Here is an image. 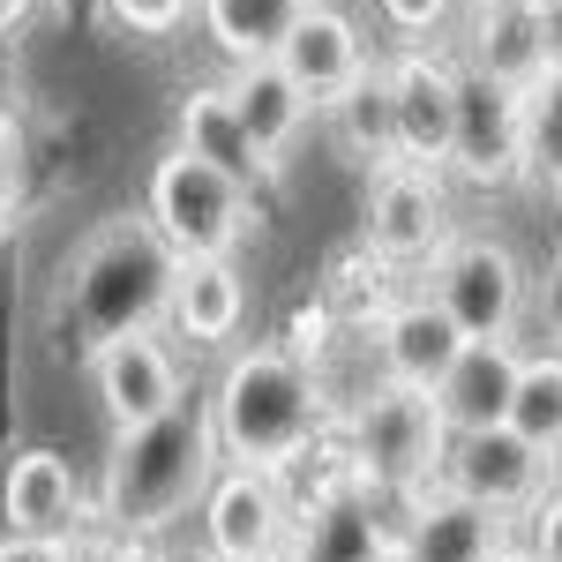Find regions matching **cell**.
Listing matches in <instances>:
<instances>
[{
    "mask_svg": "<svg viewBox=\"0 0 562 562\" xmlns=\"http://www.w3.org/2000/svg\"><path fill=\"white\" fill-rule=\"evenodd\" d=\"M217 420L211 397H180L173 413L143 420V428L113 435V458L98 480V518L113 532H158L173 525L188 503H203L217 480Z\"/></svg>",
    "mask_w": 562,
    "mask_h": 562,
    "instance_id": "6da1fadb",
    "label": "cell"
},
{
    "mask_svg": "<svg viewBox=\"0 0 562 562\" xmlns=\"http://www.w3.org/2000/svg\"><path fill=\"white\" fill-rule=\"evenodd\" d=\"M173 270L180 256L158 240L150 217H105L60 270V330L83 352L150 330L173 301Z\"/></svg>",
    "mask_w": 562,
    "mask_h": 562,
    "instance_id": "7a4b0ae2",
    "label": "cell"
},
{
    "mask_svg": "<svg viewBox=\"0 0 562 562\" xmlns=\"http://www.w3.org/2000/svg\"><path fill=\"white\" fill-rule=\"evenodd\" d=\"M211 420H217V450L225 465H293L315 428H323V390L307 375L301 352L285 346H256V352H233L225 375L211 390Z\"/></svg>",
    "mask_w": 562,
    "mask_h": 562,
    "instance_id": "3957f363",
    "label": "cell"
},
{
    "mask_svg": "<svg viewBox=\"0 0 562 562\" xmlns=\"http://www.w3.org/2000/svg\"><path fill=\"white\" fill-rule=\"evenodd\" d=\"M143 217L158 225V240L173 256H233L248 233H256V188L233 173H217L188 150H166L150 166V188H143Z\"/></svg>",
    "mask_w": 562,
    "mask_h": 562,
    "instance_id": "277c9868",
    "label": "cell"
},
{
    "mask_svg": "<svg viewBox=\"0 0 562 562\" xmlns=\"http://www.w3.org/2000/svg\"><path fill=\"white\" fill-rule=\"evenodd\" d=\"M352 458H360L368 480L413 495V487L450 458V420H442V405H435L428 390L383 383L360 413H352Z\"/></svg>",
    "mask_w": 562,
    "mask_h": 562,
    "instance_id": "5b68a950",
    "label": "cell"
},
{
    "mask_svg": "<svg viewBox=\"0 0 562 562\" xmlns=\"http://www.w3.org/2000/svg\"><path fill=\"white\" fill-rule=\"evenodd\" d=\"M428 293L465 323V338H510L525 315V262L503 240H450L428 262Z\"/></svg>",
    "mask_w": 562,
    "mask_h": 562,
    "instance_id": "8992f818",
    "label": "cell"
},
{
    "mask_svg": "<svg viewBox=\"0 0 562 562\" xmlns=\"http://www.w3.org/2000/svg\"><path fill=\"white\" fill-rule=\"evenodd\" d=\"M450 248V195L435 166H383L368 173V256L375 262H435Z\"/></svg>",
    "mask_w": 562,
    "mask_h": 562,
    "instance_id": "52a82bcc",
    "label": "cell"
},
{
    "mask_svg": "<svg viewBox=\"0 0 562 562\" xmlns=\"http://www.w3.org/2000/svg\"><path fill=\"white\" fill-rule=\"evenodd\" d=\"M390 90H397V143H405V166H435L450 173V150H458V113H465V68H450L428 45H405L390 60Z\"/></svg>",
    "mask_w": 562,
    "mask_h": 562,
    "instance_id": "ba28073f",
    "label": "cell"
},
{
    "mask_svg": "<svg viewBox=\"0 0 562 562\" xmlns=\"http://www.w3.org/2000/svg\"><path fill=\"white\" fill-rule=\"evenodd\" d=\"M450 173L465 180V188H510V180L532 173V150H525V90L465 68V113H458Z\"/></svg>",
    "mask_w": 562,
    "mask_h": 562,
    "instance_id": "9c48e42d",
    "label": "cell"
},
{
    "mask_svg": "<svg viewBox=\"0 0 562 562\" xmlns=\"http://www.w3.org/2000/svg\"><path fill=\"white\" fill-rule=\"evenodd\" d=\"M548 465L555 450L525 442L510 420L503 428H473V435H450V458H442V480L458 495H473L487 510H532L548 495Z\"/></svg>",
    "mask_w": 562,
    "mask_h": 562,
    "instance_id": "30bf717a",
    "label": "cell"
},
{
    "mask_svg": "<svg viewBox=\"0 0 562 562\" xmlns=\"http://www.w3.org/2000/svg\"><path fill=\"white\" fill-rule=\"evenodd\" d=\"M203 532H211L217 562H278L285 540H293V518H285V495L262 465H233L225 480H211L203 495Z\"/></svg>",
    "mask_w": 562,
    "mask_h": 562,
    "instance_id": "8fae6325",
    "label": "cell"
},
{
    "mask_svg": "<svg viewBox=\"0 0 562 562\" xmlns=\"http://www.w3.org/2000/svg\"><path fill=\"white\" fill-rule=\"evenodd\" d=\"M90 383H98V405H105L113 435L143 428V420L173 413L180 397H188L173 346H166V338H150V330H128V338H113V346L90 352Z\"/></svg>",
    "mask_w": 562,
    "mask_h": 562,
    "instance_id": "7c38bea8",
    "label": "cell"
},
{
    "mask_svg": "<svg viewBox=\"0 0 562 562\" xmlns=\"http://www.w3.org/2000/svg\"><path fill=\"white\" fill-rule=\"evenodd\" d=\"M473 346L465 338V323L450 315V307L435 301V293H413V301L383 307V323H375V360H383V383H405V390H442V375L458 368V352Z\"/></svg>",
    "mask_w": 562,
    "mask_h": 562,
    "instance_id": "4fadbf2b",
    "label": "cell"
},
{
    "mask_svg": "<svg viewBox=\"0 0 562 562\" xmlns=\"http://www.w3.org/2000/svg\"><path fill=\"white\" fill-rule=\"evenodd\" d=\"M397 548H405V562H495L503 555V510H487L473 495L442 487V495H428V503L405 510Z\"/></svg>",
    "mask_w": 562,
    "mask_h": 562,
    "instance_id": "5bb4252c",
    "label": "cell"
},
{
    "mask_svg": "<svg viewBox=\"0 0 562 562\" xmlns=\"http://www.w3.org/2000/svg\"><path fill=\"white\" fill-rule=\"evenodd\" d=\"M518 375H525V352L510 338H473V346L458 352V368L442 375V390H435L450 435L503 428L510 420V397H518Z\"/></svg>",
    "mask_w": 562,
    "mask_h": 562,
    "instance_id": "9a60e30c",
    "label": "cell"
},
{
    "mask_svg": "<svg viewBox=\"0 0 562 562\" xmlns=\"http://www.w3.org/2000/svg\"><path fill=\"white\" fill-rule=\"evenodd\" d=\"M173 143L188 150V158L217 166V173L248 180V188L270 173L262 150H256V135H248V121H240V105H233V83H195L188 90L180 113H173Z\"/></svg>",
    "mask_w": 562,
    "mask_h": 562,
    "instance_id": "2e32d148",
    "label": "cell"
},
{
    "mask_svg": "<svg viewBox=\"0 0 562 562\" xmlns=\"http://www.w3.org/2000/svg\"><path fill=\"white\" fill-rule=\"evenodd\" d=\"M285 68H293V83L315 98V105H330L338 90L368 68V45H360V23H352L346 8H330V0H315L301 23H293V38L278 53Z\"/></svg>",
    "mask_w": 562,
    "mask_h": 562,
    "instance_id": "e0dca14e",
    "label": "cell"
},
{
    "mask_svg": "<svg viewBox=\"0 0 562 562\" xmlns=\"http://www.w3.org/2000/svg\"><path fill=\"white\" fill-rule=\"evenodd\" d=\"M323 121H330V143L346 150L352 166H368V173H383L405 158V143H397V90H390V68H360L330 105H323Z\"/></svg>",
    "mask_w": 562,
    "mask_h": 562,
    "instance_id": "ac0fdd59",
    "label": "cell"
},
{
    "mask_svg": "<svg viewBox=\"0 0 562 562\" xmlns=\"http://www.w3.org/2000/svg\"><path fill=\"white\" fill-rule=\"evenodd\" d=\"M248 315V285L233 256H180L173 270V301H166V323H173L188 346H225Z\"/></svg>",
    "mask_w": 562,
    "mask_h": 562,
    "instance_id": "d6986e66",
    "label": "cell"
},
{
    "mask_svg": "<svg viewBox=\"0 0 562 562\" xmlns=\"http://www.w3.org/2000/svg\"><path fill=\"white\" fill-rule=\"evenodd\" d=\"M233 105H240V121H248V135H256V150H262L270 173L285 166V150H293L301 121L315 113V98L293 83L285 60H248V68H233Z\"/></svg>",
    "mask_w": 562,
    "mask_h": 562,
    "instance_id": "ffe728a7",
    "label": "cell"
},
{
    "mask_svg": "<svg viewBox=\"0 0 562 562\" xmlns=\"http://www.w3.org/2000/svg\"><path fill=\"white\" fill-rule=\"evenodd\" d=\"M0 510L15 532H45V540H60L76 510H83V495H76V473H68V458L60 450H23L8 480H0Z\"/></svg>",
    "mask_w": 562,
    "mask_h": 562,
    "instance_id": "44dd1931",
    "label": "cell"
},
{
    "mask_svg": "<svg viewBox=\"0 0 562 562\" xmlns=\"http://www.w3.org/2000/svg\"><path fill=\"white\" fill-rule=\"evenodd\" d=\"M473 76H495L510 90H532L548 76V45H540V8H473Z\"/></svg>",
    "mask_w": 562,
    "mask_h": 562,
    "instance_id": "7402d4cb",
    "label": "cell"
},
{
    "mask_svg": "<svg viewBox=\"0 0 562 562\" xmlns=\"http://www.w3.org/2000/svg\"><path fill=\"white\" fill-rule=\"evenodd\" d=\"M315 0H203L195 15H203V31L211 45L233 60V68H248V60H278L285 38H293V23H301Z\"/></svg>",
    "mask_w": 562,
    "mask_h": 562,
    "instance_id": "603a6c76",
    "label": "cell"
},
{
    "mask_svg": "<svg viewBox=\"0 0 562 562\" xmlns=\"http://www.w3.org/2000/svg\"><path fill=\"white\" fill-rule=\"evenodd\" d=\"M510 428L562 458V352H525L518 397H510Z\"/></svg>",
    "mask_w": 562,
    "mask_h": 562,
    "instance_id": "cb8c5ba5",
    "label": "cell"
},
{
    "mask_svg": "<svg viewBox=\"0 0 562 562\" xmlns=\"http://www.w3.org/2000/svg\"><path fill=\"white\" fill-rule=\"evenodd\" d=\"M390 532L375 518H368V503H323L315 518H307V532H301V562H368L375 548H383Z\"/></svg>",
    "mask_w": 562,
    "mask_h": 562,
    "instance_id": "d4e9b609",
    "label": "cell"
},
{
    "mask_svg": "<svg viewBox=\"0 0 562 562\" xmlns=\"http://www.w3.org/2000/svg\"><path fill=\"white\" fill-rule=\"evenodd\" d=\"M525 150H532V173H562V68L525 90Z\"/></svg>",
    "mask_w": 562,
    "mask_h": 562,
    "instance_id": "484cf974",
    "label": "cell"
},
{
    "mask_svg": "<svg viewBox=\"0 0 562 562\" xmlns=\"http://www.w3.org/2000/svg\"><path fill=\"white\" fill-rule=\"evenodd\" d=\"M195 8H203V0H105V15H113L128 38H173Z\"/></svg>",
    "mask_w": 562,
    "mask_h": 562,
    "instance_id": "4316f807",
    "label": "cell"
},
{
    "mask_svg": "<svg viewBox=\"0 0 562 562\" xmlns=\"http://www.w3.org/2000/svg\"><path fill=\"white\" fill-rule=\"evenodd\" d=\"M375 8H383V23L397 31V38H435V31L450 23L458 0H375Z\"/></svg>",
    "mask_w": 562,
    "mask_h": 562,
    "instance_id": "83f0119b",
    "label": "cell"
},
{
    "mask_svg": "<svg viewBox=\"0 0 562 562\" xmlns=\"http://www.w3.org/2000/svg\"><path fill=\"white\" fill-rule=\"evenodd\" d=\"M15 195H23V128H15V113L0 105V225L15 217Z\"/></svg>",
    "mask_w": 562,
    "mask_h": 562,
    "instance_id": "f1b7e54d",
    "label": "cell"
},
{
    "mask_svg": "<svg viewBox=\"0 0 562 562\" xmlns=\"http://www.w3.org/2000/svg\"><path fill=\"white\" fill-rule=\"evenodd\" d=\"M525 518H532V548H540L548 562H562V487H555V495H540Z\"/></svg>",
    "mask_w": 562,
    "mask_h": 562,
    "instance_id": "f546056e",
    "label": "cell"
},
{
    "mask_svg": "<svg viewBox=\"0 0 562 562\" xmlns=\"http://www.w3.org/2000/svg\"><path fill=\"white\" fill-rule=\"evenodd\" d=\"M0 562H68V548L45 532H15V540H0Z\"/></svg>",
    "mask_w": 562,
    "mask_h": 562,
    "instance_id": "4dcf8cb0",
    "label": "cell"
},
{
    "mask_svg": "<svg viewBox=\"0 0 562 562\" xmlns=\"http://www.w3.org/2000/svg\"><path fill=\"white\" fill-rule=\"evenodd\" d=\"M540 45H548V68H562V0H540Z\"/></svg>",
    "mask_w": 562,
    "mask_h": 562,
    "instance_id": "1f68e13d",
    "label": "cell"
},
{
    "mask_svg": "<svg viewBox=\"0 0 562 562\" xmlns=\"http://www.w3.org/2000/svg\"><path fill=\"white\" fill-rule=\"evenodd\" d=\"M23 15H31V0H0V38H8V31H15Z\"/></svg>",
    "mask_w": 562,
    "mask_h": 562,
    "instance_id": "d6a6232c",
    "label": "cell"
},
{
    "mask_svg": "<svg viewBox=\"0 0 562 562\" xmlns=\"http://www.w3.org/2000/svg\"><path fill=\"white\" fill-rule=\"evenodd\" d=\"M548 315H555V330H562V262L548 270Z\"/></svg>",
    "mask_w": 562,
    "mask_h": 562,
    "instance_id": "836d02e7",
    "label": "cell"
},
{
    "mask_svg": "<svg viewBox=\"0 0 562 562\" xmlns=\"http://www.w3.org/2000/svg\"><path fill=\"white\" fill-rule=\"evenodd\" d=\"M495 562H548V555H540L532 540H525V548H510V540H503V555H495Z\"/></svg>",
    "mask_w": 562,
    "mask_h": 562,
    "instance_id": "e575fe53",
    "label": "cell"
},
{
    "mask_svg": "<svg viewBox=\"0 0 562 562\" xmlns=\"http://www.w3.org/2000/svg\"><path fill=\"white\" fill-rule=\"evenodd\" d=\"M368 562H405V548H397V532H390V540H383V548H375Z\"/></svg>",
    "mask_w": 562,
    "mask_h": 562,
    "instance_id": "d590c367",
    "label": "cell"
},
{
    "mask_svg": "<svg viewBox=\"0 0 562 562\" xmlns=\"http://www.w3.org/2000/svg\"><path fill=\"white\" fill-rule=\"evenodd\" d=\"M473 8H540V0H465V15H473Z\"/></svg>",
    "mask_w": 562,
    "mask_h": 562,
    "instance_id": "8d00e7d4",
    "label": "cell"
},
{
    "mask_svg": "<svg viewBox=\"0 0 562 562\" xmlns=\"http://www.w3.org/2000/svg\"><path fill=\"white\" fill-rule=\"evenodd\" d=\"M548 195H555V225H562V173H555V180H548Z\"/></svg>",
    "mask_w": 562,
    "mask_h": 562,
    "instance_id": "74e56055",
    "label": "cell"
},
{
    "mask_svg": "<svg viewBox=\"0 0 562 562\" xmlns=\"http://www.w3.org/2000/svg\"><path fill=\"white\" fill-rule=\"evenodd\" d=\"M278 562H301V548H293V555H278Z\"/></svg>",
    "mask_w": 562,
    "mask_h": 562,
    "instance_id": "f35d334b",
    "label": "cell"
},
{
    "mask_svg": "<svg viewBox=\"0 0 562 562\" xmlns=\"http://www.w3.org/2000/svg\"><path fill=\"white\" fill-rule=\"evenodd\" d=\"M60 8H83V0H60Z\"/></svg>",
    "mask_w": 562,
    "mask_h": 562,
    "instance_id": "ab89813d",
    "label": "cell"
},
{
    "mask_svg": "<svg viewBox=\"0 0 562 562\" xmlns=\"http://www.w3.org/2000/svg\"><path fill=\"white\" fill-rule=\"evenodd\" d=\"M195 562H217V555H195Z\"/></svg>",
    "mask_w": 562,
    "mask_h": 562,
    "instance_id": "60d3db41",
    "label": "cell"
},
{
    "mask_svg": "<svg viewBox=\"0 0 562 562\" xmlns=\"http://www.w3.org/2000/svg\"><path fill=\"white\" fill-rule=\"evenodd\" d=\"M555 465H562V458H555Z\"/></svg>",
    "mask_w": 562,
    "mask_h": 562,
    "instance_id": "b9f144b4",
    "label": "cell"
}]
</instances>
